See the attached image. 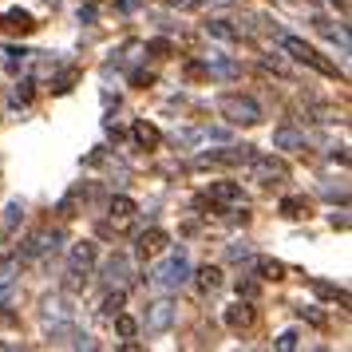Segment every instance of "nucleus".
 Returning a JSON list of instances; mask_svg holds the SVG:
<instances>
[{
	"label": "nucleus",
	"instance_id": "obj_8",
	"mask_svg": "<svg viewBox=\"0 0 352 352\" xmlns=\"http://www.w3.org/2000/svg\"><path fill=\"white\" fill-rule=\"evenodd\" d=\"M273 146H277V151H301V146H305V135L281 127V131H273Z\"/></svg>",
	"mask_w": 352,
	"mask_h": 352
},
{
	"label": "nucleus",
	"instance_id": "obj_4",
	"mask_svg": "<svg viewBox=\"0 0 352 352\" xmlns=\"http://www.w3.org/2000/svg\"><path fill=\"white\" fill-rule=\"evenodd\" d=\"M210 202H218V206H245V194H241L238 182H214L210 186Z\"/></svg>",
	"mask_w": 352,
	"mask_h": 352
},
{
	"label": "nucleus",
	"instance_id": "obj_22",
	"mask_svg": "<svg viewBox=\"0 0 352 352\" xmlns=\"http://www.w3.org/2000/svg\"><path fill=\"white\" fill-rule=\"evenodd\" d=\"M281 210H285L289 218H301V210H305V202H301V198H285V202H281Z\"/></svg>",
	"mask_w": 352,
	"mask_h": 352
},
{
	"label": "nucleus",
	"instance_id": "obj_5",
	"mask_svg": "<svg viewBox=\"0 0 352 352\" xmlns=\"http://www.w3.org/2000/svg\"><path fill=\"white\" fill-rule=\"evenodd\" d=\"M254 178H261V182H281V178L289 175L281 162H273V159H261V155H254Z\"/></svg>",
	"mask_w": 352,
	"mask_h": 352
},
{
	"label": "nucleus",
	"instance_id": "obj_15",
	"mask_svg": "<svg viewBox=\"0 0 352 352\" xmlns=\"http://www.w3.org/2000/svg\"><path fill=\"white\" fill-rule=\"evenodd\" d=\"M115 333H119V336H127V340H131V336L139 333V324H135V320H131L127 313H123V309H119V313H115Z\"/></svg>",
	"mask_w": 352,
	"mask_h": 352
},
{
	"label": "nucleus",
	"instance_id": "obj_9",
	"mask_svg": "<svg viewBox=\"0 0 352 352\" xmlns=\"http://www.w3.org/2000/svg\"><path fill=\"white\" fill-rule=\"evenodd\" d=\"M139 250H143V254H162V250H166V234H162V230L139 234Z\"/></svg>",
	"mask_w": 352,
	"mask_h": 352
},
{
	"label": "nucleus",
	"instance_id": "obj_6",
	"mask_svg": "<svg viewBox=\"0 0 352 352\" xmlns=\"http://www.w3.org/2000/svg\"><path fill=\"white\" fill-rule=\"evenodd\" d=\"M56 241H60V234L40 230V234H32V238L24 241V257H44L48 250H56Z\"/></svg>",
	"mask_w": 352,
	"mask_h": 352
},
{
	"label": "nucleus",
	"instance_id": "obj_3",
	"mask_svg": "<svg viewBox=\"0 0 352 352\" xmlns=\"http://www.w3.org/2000/svg\"><path fill=\"white\" fill-rule=\"evenodd\" d=\"M155 277H159V285L175 289V285H182V281L190 277V261H186V257L178 254V257H170V261H166V265H162L159 273H155Z\"/></svg>",
	"mask_w": 352,
	"mask_h": 352
},
{
	"label": "nucleus",
	"instance_id": "obj_17",
	"mask_svg": "<svg viewBox=\"0 0 352 352\" xmlns=\"http://www.w3.org/2000/svg\"><path fill=\"white\" fill-rule=\"evenodd\" d=\"M198 285H202V289H218V285H222V270L206 265V270L198 273Z\"/></svg>",
	"mask_w": 352,
	"mask_h": 352
},
{
	"label": "nucleus",
	"instance_id": "obj_11",
	"mask_svg": "<svg viewBox=\"0 0 352 352\" xmlns=\"http://www.w3.org/2000/svg\"><path fill=\"white\" fill-rule=\"evenodd\" d=\"M257 273H261L265 281H281V277H285V265L273 261V257H257Z\"/></svg>",
	"mask_w": 352,
	"mask_h": 352
},
{
	"label": "nucleus",
	"instance_id": "obj_10",
	"mask_svg": "<svg viewBox=\"0 0 352 352\" xmlns=\"http://www.w3.org/2000/svg\"><path fill=\"white\" fill-rule=\"evenodd\" d=\"M226 324H234V329H245V324H254V309L245 301H238L230 313H226Z\"/></svg>",
	"mask_w": 352,
	"mask_h": 352
},
{
	"label": "nucleus",
	"instance_id": "obj_1",
	"mask_svg": "<svg viewBox=\"0 0 352 352\" xmlns=\"http://www.w3.org/2000/svg\"><path fill=\"white\" fill-rule=\"evenodd\" d=\"M218 111H222L226 123H238V127L261 123V103L254 96H222L218 99Z\"/></svg>",
	"mask_w": 352,
	"mask_h": 352
},
{
	"label": "nucleus",
	"instance_id": "obj_14",
	"mask_svg": "<svg viewBox=\"0 0 352 352\" xmlns=\"http://www.w3.org/2000/svg\"><path fill=\"white\" fill-rule=\"evenodd\" d=\"M135 143L155 146V143H159V131L151 127V123H135Z\"/></svg>",
	"mask_w": 352,
	"mask_h": 352
},
{
	"label": "nucleus",
	"instance_id": "obj_19",
	"mask_svg": "<svg viewBox=\"0 0 352 352\" xmlns=\"http://www.w3.org/2000/svg\"><path fill=\"white\" fill-rule=\"evenodd\" d=\"M210 36H218V40H238V32H234L226 20H210Z\"/></svg>",
	"mask_w": 352,
	"mask_h": 352
},
{
	"label": "nucleus",
	"instance_id": "obj_2",
	"mask_svg": "<svg viewBox=\"0 0 352 352\" xmlns=\"http://www.w3.org/2000/svg\"><path fill=\"white\" fill-rule=\"evenodd\" d=\"M281 48H285L289 56L297 60V64L313 67V72H320V76H336V67L329 64V60H324V56H320V52L313 48V44H305L301 36H285V40H281Z\"/></svg>",
	"mask_w": 352,
	"mask_h": 352
},
{
	"label": "nucleus",
	"instance_id": "obj_23",
	"mask_svg": "<svg viewBox=\"0 0 352 352\" xmlns=\"http://www.w3.org/2000/svg\"><path fill=\"white\" fill-rule=\"evenodd\" d=\"M277 349H297V333H281V336H277Z\"/></svg>",
	"mask_w": 352,
	"mask_h": 352
},
{
	"label": "nucleus",
	"instance_id": "obj_7",
	"mask_svg": "<svg viewBox=\"0 0 352 352\" xmlns=\"http://www.w3.org/2000/svg\"><path fill=\"white\" fill-rule=\"evenodd\" d=\"M96 245H91V241H80V245H76V250H72V270H91V265H96Z\"/></svg>",
	"mask_w": 352,
	"mask_h": 352
},
{
	"label": "nucleus",
	"instance_id": "obj_20",
	"mask_svg": "<svg viewBox=\"0 0 352 352\" xmlns=\"http://www.w3.org/2000/svg\"><path fill=\"white\" fill-rule=\"evenodd\" d=\"M320 293V297H333V301H340V305H349V297H344V293H340V289H333V285H324V281H317V285H313Z\"/></svg>",
	"mask_w": 352,
	"mask_h": 352
},
{
	"label": "nucleus",
	"instance_id": "obj_16",
	"mask_svg": "<svg viewBox=\"0 0 352 352\" xmlns=\"http://www.w3.org/2000/svg\"><path fill=\"white\" fill-rule=\"evenodd\" d=\"M127 273H131L127 257H111V261H107V277H111V281H123Z\"/></svg>",
	"mask_w": 352,
	"mask_h": 352
},
{
	"label": "nucleus",
	"instance_id": "obj_13",
	"mask_svg": "<svg viewBox=\"0 0 352 352\" xmlns=\"http://www.w3.org/2000/svg\"><path fill=\"white\" fill-rule=\"evenodd\" d=\"M151 329H166L170 324V305L166 301H159V305H151V320H146Z\"/></svg>",
	"mask_w": 352,
	"mask_h": 352
},
{
	"label": "nucleus",
	"instance_id": "obj_21",
	"mask_svg": "<svg viewBox=\"0 0 352 352\" xmlns=\"http://www.w3.org/2000/svg\"><path fill=\"white\" fill-rule=\"evenodd\" d=\"M123 301H127V297H123V293H111V297H107V301H103V313H107V317H115V313H119V309H123Z\"/></svg>",
	"mask_w": 352,
	"mask_h": 352
},
{
	"label": "nucleus",
	"instance_id": "obj_18",
	"mask_svg": "<svg viewBox=\"0 0 352 352\" xmlns=\"http://www.w3.org/2000/svg\"><path fill=\"white\" fill-rule=\"evenodd\" d=\"M8 24H12V28H20V32H32V28H36L32 16H28V12H20V8H12V12H8Z\"/></svg>",
	"mask_w": 352,
	"mask_h": 352
},
{
	"label": "nucleus",
	"instance_id": "obj_12",
	"mask_svg": "<svg viewBox=\"0 0 352 352\" xmlns=\"http://www.w3.org/2000/svg\"><path fill=\"white\" fill-rule=\"evenodd\" d=\"M131 214H135V198H127V194H115V198H111V218L127 222Z\"/></svg>",
	"mask_w": 352,
	"mask_h": 352
}]
</instances>
